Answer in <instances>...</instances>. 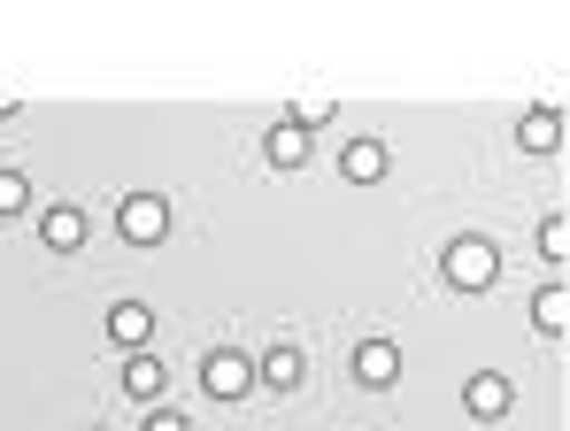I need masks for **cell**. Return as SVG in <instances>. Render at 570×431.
<instances>
[{
  "label": "cell",
  "mask_w": 570,
  "mask_h": 431,
  "mask_svg": "<svg viewBox=\"0 0 570 431\" xmlns=\"http://www.w3.org/2000/svg\"><path fill=\"white\" fill-rule=\"evenodd\" d=\"M124 232L131 239H163V200H131L124 208Z\"/></svg>",
  "instance_id": "obj_1"
},
{
  "label": "cell",
  "mask_w": 570,
  "mask_h": 431,
  "mask_svg": "<svg viewBox=\"0 0 570 431\" xmlns=\"http://www.w3.org/2000/svg\"><path fill=\"white\" fill-rule=\"evenodd\" d=\"M78 232H86L78 208H55V216H47V239H55V247H78Z\"/></svg>",
  "instance_id": "obj_2"
},
{
  "label": "cell",
  "mask_w": 570,
  "mask_h": 431,
  "mask_svg": "<svg viewBox=\"0 0 570 431\" xmlns=\"http://www.w3.org/2000/svg\"><path fill=\"white\" fill-rule=\"evenodd\" d=\"M124 378H131V393H139V401H155V393H163V370H155V362H131Z\"/></svg>",
  "instance_id": "obj_3"
},
{
  "label": "cell",
  "mask_w": 570,
  "mask_h": 431,
  "mask_svg": "<svg viewBox=\"0 0 570 431\" xmlns=\"http://www.w3.org/2000/svg\"><path fill=\"white\" fill-rule=\"evenodd\" d=\"M208 378H216V393H239V378H247V370H239V362H232V354H224V362H216V370H208Z\"/></svg>",
  "instance_id": "obj_4"
},
{
  "label": "cell",
  "mask_w": 570,
  "mask_h": 431,
  "mask_svg": "<svg viewBox=\"0 0 570 431\" xmlns=\"http://www.w3.org/2000/svg\"><path fill=\"white\" fill-rule=\"evenodd\" d=\"M0 208H23V177H8V170H0Z\"/></svg>",
  "instance_id": "obj_5"
},
{
  "label": "cell",
  "mask_w": 570,
  "mask_h": 431,
  "mask_svg": "<svg viewBox=\"0 0 570 431\" xmlns=\"http://www.w3.org/2000/svg\"><path fill=\"white\" fill-rule=\"evenodd\" d=\"M155 431H186V424H178V417H155Z\"/></svg>",
  "instance_id": "obj_6"
}]
</instances>
